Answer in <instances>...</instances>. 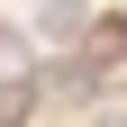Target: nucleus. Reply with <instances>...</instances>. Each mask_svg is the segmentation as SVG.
Wrapping results in <instances>:
<instances>
[{"label":"nucleus","instance_id":"nucleus-1","mask_svg":"<svg viewBox=\"0 0 127 127\" xmlns=\"http://www.w3.org/2000/svg\"><path fill=\"white\" fill-rule=\"evenodd\" d=\"M27 109H36V82H0V127H18Z\"/></svg>","mask_w":127,"mask_h":127},{"label":"nucleus","instance_id":"nucleus-2","mask_svg":"<svg viewBox=\"0 0 127 127\" xmlns=\"http://www.w3.org/2000/svg\"><path fill=\"white\" fill-rule=\"evenodd\" d=\"M0 36H9V27H0Z\"/></svg>","mask_w":127,"mask_h":127}]
</instances>
